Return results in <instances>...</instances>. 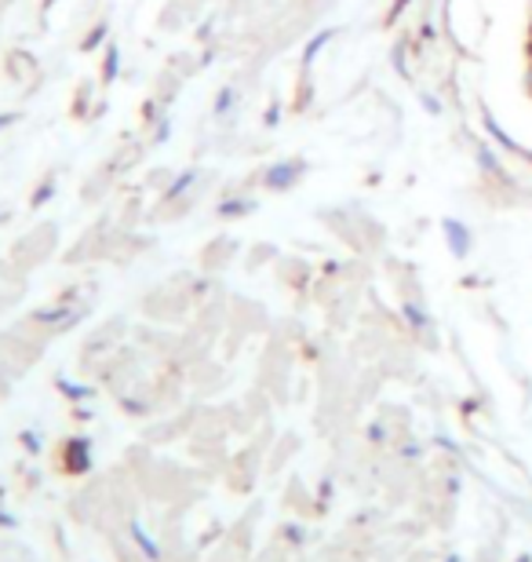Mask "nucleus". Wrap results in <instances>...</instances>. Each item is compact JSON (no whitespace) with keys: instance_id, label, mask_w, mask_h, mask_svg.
<instances>
[{"instance_id":"1","label":"nucleus","mask_w":532,"mask_h":562,"mask_svg":"<svg viewBox=\"0 0 532 562\" xmlns=\"http://www.w3.org/2000/svg\"><path fill=\"white\" fill-rule=\"evenodd\" d=\"M441 234H445V245L452 249V256H456V260H463V256L474 249V234L463 227L460 220H445V223H441Z\"/></svg>"},{"instance_id":"2","label":"nucleus","mask_w":532,"mask_h":562,"mask_svg":"<svg viewBox=\"0 0 532 562\" xmlns=\"http://www.w3.org/2000/svg\"><path fill=\"white\" fill-rule=\"evenodd\" d=\"M482 125H485V132H489V136L496 139V146H500V150L514 154V157H522V161H529V165H532V150H525V146H518L511 136H507V132L493 121V114H482Z\"/></svg>"},{"instance_id":"3","label":"nucleus","mask_w":532,"mask_h":562,"mask_svg":"<svg viewBox=\"0 0 532 562\" xmlns=\"http://www.w3.org/2000/svg\"><path fill=\"white\" fill-rule=\"evenodd\" d=\"M474 157H478V165H482V172H485V179H496V176H507L503 168H500V161H496V154L489 150L485 143H474Z\"/></svg>"},{"instance_id":"4","label":"nucleus","mask_w":532,"mask_h":562,"mask_svg":"<svg viewBox=\"0 0 532 562\" xmlns=\"http://www.w3.org/2000/svg\"><path fill=\"white\" fill-rule=\"evenodd\" d=\"M405 52H409V41L394 48V70H398L401 77H412V74H409V63H405Z\"/></svg>"},{"instance_id":"5","label":"nucleus","mask_w":532,"mask_h":562,"mask_svg":"<svg viewBox=\"0 0 532 562\" xmlns=\"http://www.w3.org/2000/svg\"><path fill=\"white\" fill-rule=\"evenodd\" d=\"M420 99H423V106L430 110V114H441V103H438V99H434V95H427V92H420Z\"/></svg>"}]
</instances>
